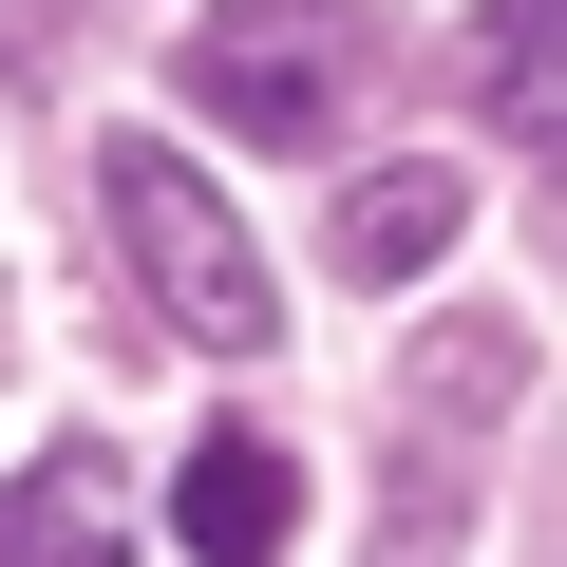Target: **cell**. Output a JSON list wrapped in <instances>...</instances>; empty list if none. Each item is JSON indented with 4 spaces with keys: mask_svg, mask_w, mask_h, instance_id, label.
Masks as SVG:
<instances>
[{
    "mask_svg": "<svg viewBox=\"0 0 567 567\" xmlns=\"http://www.w3.org/2000/svg\"><path fill=\"white\" fill-rule=\"evenodd\" d=\"M95 189H114V227H133V284H152V322H171V341H208V360H265V341H284V284H265L246 208H227L171 133H114Z\"/></svg>",
    "mask_w": 567,
    "mask_h": 567,
    "instance_id": "1",
    "label": "cell"
},
{
    "mask_svg": "<svg viewBox=\"0 0 567 567\" xmlns=\"http://www.w3.org/2000/svg\"><path fill=\"white\" fill-rule=\"evenodd\" d=\"M341 76H360L341 0H227V20H189V114H227L246 152H322Z\"/></svg>",
    "mask_w": 567,
    "mask_h": 567,
    "instance_id": "2",
    "label": "cell"
},
{
    "mask_svg": "<svg viewBox=\"0 0 567 567\" xmlns=\"http://www.w3.org/2000/svg\"><path fill=\"white\" fill-rule=\"evenodd\" d=\"M171 548L189 567H284V548H303V454H284V435H189L171 454Z\"/></svg>",
    "mask_w": 567,
    "mask_h": 567,
    "instance_id": "3",
    "label": "cell"
},
{
    "mask_svg": "<svg viewBox=\"0 0 567 567\" xmlns=\"http://www.w3.org/2000/svg\"><path fill=\"white\" fill-rule=\"evenodd\" d=\"M454 227H473V189H454V171H379V189H341V265H360V284H416Z\"/></svg>",
    "mask_w": 567,
    "mask_h": 567,
    "instance_id": "4",
    "label": "cell"
},
{
    "mask_svg": "<svg viewBox=\"0 0 567 567\" xmlns=\"http://www.w3.org/2000/svg\"><path fill=\"white\" fill-rule=\"evenodd\" d=\"M0 567H133L76 454H58V473H0Z\"/></svg>",
    "mask_w": 567,
    "mask_h": 567,
    "instance_id": "5",
    "label": "cell"
},
{
    "mask_svg": "<svg viewBox=\"0 0 567 567\" xmlns=\"http://www.w3.org/2000/svg\"><path fill=\"white\" fill-rule=\"evenodd\" d=\"M473 95H492L511 133L548 114V0H492V39H473Z\"/></svg>",
    "mask_w": 567,
    "mask_h": 567,
    "instance_id": "6",
    "label": "cell"
}]
</instances>
